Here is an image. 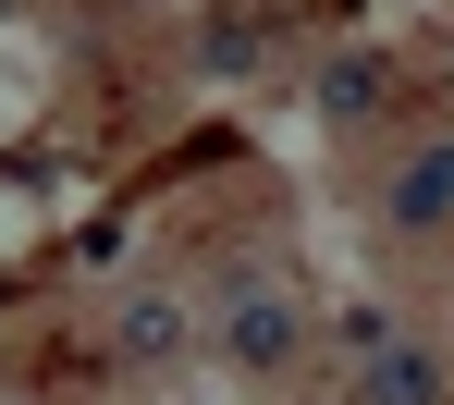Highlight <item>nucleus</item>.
<instances>
[{
  "label": "nucleus",
  "mask_w": 454,
  "mask_h": 405,
  "mask_svg": "<svg viewBox=\"0 0 454 405\" xmlns=\"http://www.w3.org/2000/svg\"><path fill=\"white\" fill-rule=\"evenodd\" d=\"M222 331H233V356H295V308L270 295V283H222Z\"/></svg>",
  "instance_id": "obj_1"
},
{
  "label": "nucleus",
  "mask_w": 454,
  "mask_h": 405,
  "mask_svg": "<svg viewBox=\"0 0 454 405\" xmlns=\"http://www.w3.org/2000/svg\"><path fill=\"white\" fill-rule=\"evenodd\" d=\"M356 405H442V356H430V344H380Z\"/></svg>",
  "instance_id": "obj_2"
},
{
  "label": "nucleus",
  "mask_w": 454,
  "mask_h": 405,
  "mask_svg": "<svg viewBox=\"0 0 454 405\" xmlns=\"http://www.w3.org/2000/svg\"><path fill=\"white\" fill-rule=\"evenodd\" d=\"M393 222H405V234L454 222V148H418V160L393 172Z\"/></svg>",
  "instance_id": "obj_3"
},
{
  "label": "nucleus",
  "mask_w": 454,
  "mask_h": 405,
  "mask_svg": "<svg viewBox=\"0 0 454 405\" xmlns=\"http://www.w3.org/2000/svg\"><path fill=\"white\" fill-rule=\"evenodd\" d=\"M111 344H123V356H172V344H184V308H172V295H123Z\"/></svg>",
  "instance_id": "obj_4"
}]
</instances>
